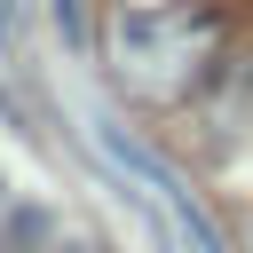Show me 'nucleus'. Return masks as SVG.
Segmentation results:
<instances>
[{"label": "nucleus", "mask_w": 253, "mask_h": 253, "mask_svg": "<svg viewBox=\"0 0 253 253\" xmlns=\"http://www.w3.org/2000/svg\"><path fill=\"white\" fill-rule=\"evenodd\" d=\"M0 24H16V0H0Z\"/></svg>", "instance_id": "f03ea898"}, {"label": "nucleus", "mask_w": 253, "mask_h": 253, "mask_svg": "<svg viewBox=\"0 0 253 253\" xmlns=\"http://www.w3.org/2000/svg\"><path fill=\"white\" fill-rule=\"evenodd\" d=\"M190 16H198V8L126 16V32H119V63H126V79H134L142 95H182V87L198 79V47H190V55L174 47V40L190 32Z\"/></svg>", "instance_id": "f257e3e1"}]
</instances>
